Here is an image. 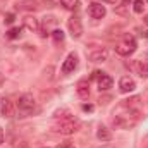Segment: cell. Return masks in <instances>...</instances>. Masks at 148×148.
Returning <instances> with one entry per match:
<instances>
[{"instance_id":"6da1fadb","label":"cell","mask_w":148,"mask_h":148,"mask_svg":"<svg viewBox=\"0 0 148 148\" xmlns=\"http://www.w3.org/2000/svg\"><path fill=\"white\" fill-rule=\"evenodd\" d=\"M138 119H140V112L129 109V114L115 115V117L112 119V124H114L115 127H119V129H131V127L136 126Z\"/></svg>"},{"instance_id":"7a4b0ae2","label":"cell","mask_w":148,"mask_h":148,"mask_svg":"<svg viewBox=\"0 0 148 148\" xmlns=\"http://www.w3.org/2000/svg\"><path fill=\"white\" fill-rule=\"evenodd\" d=\"M79 121L76 119V117H73V115H67V117H64V119H60V122H57L55 124V131L57 133H60V134H74L77 129H79Z\"/></svg>"},{"instance_id":"3957f363","label":"cell","mask_w":148,"mask_h":148,"mask_svg":"<svg viewBox=\"0 0 148 148\" xmlns=\"http://www.w3.org/2000/svg\"><path fill=\"white\" fill-rule=\"evenodd\" d=\"M136 50V40L134 36H126L122 43H119L115 47V53L121 55V57H129L131 53H134Z\"/></svg>"},{"instance_id":"277c9868","label":"cell","mask_w":148,"mask_h":148,"mask_svg":"<svg viewBox=\"0 0 148 148\" xmlns=\"http://www.w3.org/2000/svg\"><path fill=\"white\" fill-rule=\"evenodd\" d=\"M35 105H36V102H35L33 95H29V93L21 95L19 100H17V109H19V112H21L23 115H26V114H29V112L35 110Z\"/></svg>"},{"instance_id":"5b68a950","label":"cell","mask_w":148,"mask_h":148,"mask_svg":"<svg viewBox=\"0 0 148 148\" xmlns=\"http://www.w3.org/2000/svg\"><path fill=\"white\" fill-rule=\"evenodd\" d=\"M67 28H69L73 38H81V35H83V23H81V19L77 16H71L67 19Z\"/></svg>"},{"instance_id":"8992f818","label":"cell","mask_w":148,"mask_h":148,"mask_svg":"<svg viewBox=\"0 0 148 148\" xmlns=\"http://www.w3.org/2000/svg\"><path fill=\"white\" fill-rule=\"evenodd\" d=\"M88 12H90V16H91L93 19H102V17H105L107 9H105V5H102L100 2H93V3H90Z\"/></svg>"},{"instance_id":"52a82bcc","label":"cell","mask_w":148,"mask_h":148,"mask_svg":"<svg viewBox=\"0 0 148 148\" xmlns=\"http://www.w3.org/2000/svg\"><path fill=\"white\" fill-rule=\"evenodd\" d=\"M76 67H77V55H76L74 52H71V53L66 57L64 64H62V73L69 74V73H73Z\"/></svg>"},{"instance_id":"ba28073f","label":"cell","mask_w":148,"mask_h":148,"mask_svg":"<svg viewBox=\"0 0 148 148\" xmlns=\"http://www.w3.org/2000/svg\"><path fill=\"white\" fill-rule=\"evenodd\" d=\"M134 88H136V83H134L133 77H129V76L121 77V81H119V90H121V93H129V91H133Z\"/></svg>"},{"instance_id":"9c48e42d","label":"cell","mask_w":148,"mask_h":148,"mask_svg":"<svg viewBox=\"0 0 148 148\" xmlns=\"http://www.w3.org/2000/svg\"><path fill=\"white\" fill-rule=\"evenodd\" d=\"M97 81H98V90H100V91H107V90H110L112 84H114V79H112L109 74H105V73H102V76H100Z\"/></svg>"},{"instance_id":"30bf717a","label":"cell","mask_w":148,"mask_h":148,"mask_svg":"<svg viewBox=\"0 0 148 148\" xmlns=\"http://www.w3.org/2000/svg\"><path fill=\"white\" fill-rule=\"evenodd\" d=\"M2 115L3 117H12L14 115V105H12V102H10V98H5L3 97V100H2Z\"/></svg>"},{"instance_id":"8fae6325","label":"cell","mask_w":148,"mask_h":148,"mask_svg":"<svg viewBox=\"0 0 148 148\" xmlns=\"http://www.w3.org/2000/svg\"><path fill=\"white\" fill-rule=\"evenodd\" d=\"M23 23H24V28H28L29 31H38L40 29V23H38V19L35 16H26L23 19Z\"/></svg>"},{"instance_id":"7c38bea8","label":"cell","mask_w":148,"mask_h":148,"mask_svg":"<svg viewBox=\"0 0 148 148\" xmlns=\"http://www.w3.org/2000/svg\"><path fill=\"white\" fill-rule=\"evenodd\" d=\"M16 7L21 9V10H36L38 9V2L36 0H21V2H17Z\"/></svg>"},{"instance_id":"4fadbf2b","label":"cell","mask_w":148,"mask_h":148,"mask_svg":"<svg viewBox=\"0 0 148 148\" xmlns=\"http://www.w3.org/2000/svg\"><path fill=\"white\" fill-rule=\"evenodd\" d=\"M105 59H107V50L105 48H98V50L90 53V60L91 62H103Z\"/></svg>"},{"instance_id":"5bb4252c","label":"cell","mask_w":148,"mask_h":148,"mask_svg":"<svg viewBox=\"0 0 148 148\" xmlns=\"http://www.w3.org/2000/svg\"><path fill=\"white\" fill-rule=\"evenodd\" d=\"M77 95L81 98H88L90 97V83L88 81H79L77 83Z\"/></svg>"},{"instance_id":"9a60e30c","label":"cell","mask_w":148,"mask_h":148,"mask_svg":"<svg viewBox=\"0 0 148 148\" xmlns=\"http://www.w3.org/2000/svg\"><path fill=\"white\" fill-rule=\"evenodd\" d=\"M136 71L140 74V77L148 79V60H138L136 62Z\"/></svg>"},{"instance_id":"2e32d148","label":"cell","mask_w":148,"mask_h":148,"mask_svg":"<svg viewBox=\"0 0 148 148\" xmlns=\"http://www.w3.org/2000/svg\"><path fill=\"white\" fill-rule=\"evenodd\" d=\"M97 136H98V140H102V141H110L112 140V133L105 127V126H100V127H98Z\"/></svg>"},{"instance_id":"e0dca14e","label":"cell","mask_w":148,"mask_h":148,"mask_svg":"<svg viewBox=\"0 0 148 148\" xmlns=\"http://www.w3.org/2000/svg\"><path fill=\"white\" fill-rule=\"evenodd\" d=\"M50 35H52V38H53V41H55V43L64 41V31H62V29H53Z\"/></svg>"},{"instance_id":"ac0fdd59","label":"cell","mask_w":148,"mask_h":148,"mask_svg":"<svg viewBox=\"0 0 148 148\" xmlns=\"http://www.w3.org/2000/svg\"><path fill=\"white\" fill-rule=\"evenodd\" d=\"M60 3H62L66 9H69V10H74V9L77 7V0H60Z\"/></svg>"},{"instance_id":"d6986e66","label":"cell","mask_w":148,"mask_h":148,"mask_svg":"<svg viewBox=\"0 0 148 148\" xmlns=\"http://www.w3.org/2000/svg\"><path fill=\"white\" fill-rule=\"evenodd\" d=\"M19 35H21V28H10V29L7 31V38H10V40L19 38Z\"/></svg>"},{"instance_id":"ffe728a7","label":"cell","mask_w":148,"mask_h":148,"mask_svg":"<svg viewBox=\"0 0 148 148\" xmlns=\"http://www.w3.org/2000/svg\"><path fill=\"white\" fill-rule=\"evenodd\" d=\"M143 7H145V5H143L141 0H136V2L133 3V10H134L136 14H141V12H143Z\"/></svg>"},{"instance_id":"44dd1931","label":"cell","mask_w":148,"mask_h":148,"mask_svg":"<svg viewBox=\"0 0 148 148\" xmlns=\"http://www.w3.org/2000/svg\"><path fill=\"white\" fill-rule=\"evenodd\" d=\"M14 19H16V17H14V14H10V12H9V14H5V19H3V21H5V24H12V23H14Z\"/></svg>"},{"instance_id":"7402d4cb","label":"cell","mask_w":148,"mask_h":148,"mask_svg":"<svg viewBox=\"0 0 148 148\" xmlns=\"http://www.w3.org/2000/svg\"><path fill=\"white\" fill-rule=\"evenodd\" d=\"M83 110H86V112H91V110H93V105H90V103L86 105V103H84V105H83Z\"/></svg>"},{"instance_id":"603a6c76","label":"cell","mask_w":148,"mask_h":148,"mask_svg":"<svg viewBox=\"0 0 148 148\" xmlns=\"http://www.w3.org/2000/svg\"><path fill=\"white\" fill-rule=\"evenodd\" d=\"M17 148H29V145H28L26 141H21V143L17 145Z\"/></svg>"},{"instance_id":"cb8c5ba5","label":"cell","mask_w":148,"mask_h":148,"mask_svg":"<svg viewBox=\"0 0 148 148\" xmlns=\"http://www.w3.org/2000/svg\"><path fill=\"white\" fill-rule=\"evenodd\" d=\"M3 143V131H2V127H0V145Z\"/></svg>"},{"instance_id":"d4e9b609","label":"cell","mask_w":148,"mask_h":148,"mask_svg":"<svg viewBox=\"0 0 148 148\" xmlns=\"http://www.w3.org/2000/svg\"><path fill=\"white\" fill-rule=\"evenodd\" d=\"M62 148H74V145H71V143H64Z\"/></svg>"},{"instance_id":"484cf974","label":"cell","mask_w":148,"mask_h":148,"mask_svg":"<svg viewBox=\"0 0 148 148\" xmlns=\"http://www.w3.org/2000/svg\"><path fill=\"white\" fill-rule=\"evenodd\" d=\"M143 23H145V24H147V26H148V14H147V16H145V17H143Z\"/></svg>"},{"instance_id":"4316f807","label":"cell","mask_w":148,"mask_h":148,"mask_svg":"<svg viewBox=\"0 0 148 148\" xmlns=\"http://www.w3.org/2000/svg\"><path fill=\"white\" fill-rule=\"evenodd\" d=\"M107 2H119V0H107Z\"/></svg>"},{"instance_id":"83f0119b","label":"cell","mask_w":148,"mask_h":148,"mask_svg":"<svg viewBox=\"0 0 148 148\" xmlns=\"http://www.w3.org/2000/svg\"><path fill=\"white\" fill-rule=\"evenodd\" d=\"M145 38H148V31H147V33H145Z\"/></svg>"}]
</instances>
